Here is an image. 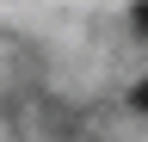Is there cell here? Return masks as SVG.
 I'll return each instance as SVG.
<instances>
[{"mask_svg": "<svg viewBox=\"0 0 148 142\" xmlns=\"http://www.w3.org/2000/svg\"><path fill=\"white\" fill-rule=\"evenodd\" d=\"M130 25H136V37L148 43V0H136V6H130Z\"/></svg>", "mask_w": 148, "mask_h": 142, "instance_id": "obj_1", "label": "cell"}, {"mask_svg": "<svg viewBox=\"0 0 148 142\" xmlns=\"http://www.w3.org/2000/svg\"><path fill=\"white\" fill-rule=\"evenodd\" d=\"M130 111H148V80H136V86H130Z\"/></svg>", "mask_w": 148, "mask_h": 142, "instance_id": "obj_2", "label": "cell"}]
</instances>
